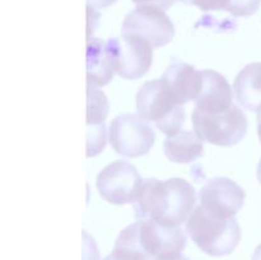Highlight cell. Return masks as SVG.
<instances>
[{"label":"cell","mask_w":261,"mask_h":260,"mask_svg":"<svg viewBox=\"0 0 261 260\" xmlns=\"http://www.w3.org/2000/svg\"><path fill=\"white\" fill-rule=\"evenodd\" d=\"M186 232L201 251L216 257L232 254L241 240V228L234 217H219L200 204L189 217Z\"/></svg>","instance_id":"cell-3"},{"label":"cell","mask_w":261,"mask_h":260,"mask_svg":"<svg viewBox=\"0 0 261 260\" xmlns=\"http://www.w3.org/2000/svg\"><path fill=\"white\" fill-rule=\"evenodd\" d=\"M196 193L190 183L180 177L161 181L143 180L134 204L137 219H152L167 226H180L195 209Z\"/></svg>","instance_id":"cell-1"},{"label":"cell","mask_w":261,"mask_h":260,"mask_svg":"<svg viewBox=\"0 0 261 260\" xmlns=\"http://www.w3.org/2000/svg\"><path fill=\"white\" fill-rule=\"evenodd\" d=\"M137 111L143 120L154 122L163 134L180 132L185 122V109L168 93L161 79L145 82L137 93Z\"/></svg>","instance_id":"cell-4"},{"label":"cell","mask_w":261,"mask_h":260,"mask_svg":"<svg viewBox=\"0 0 261 260\" xmlns=\"http://www.w3.org/2000/svg\"><path fill=\"white\" fill-rule=\"evenodd\" d=\"M188 5H195L203 12H211V10H227L231 5L232 0H176Z\"/></svg>","instance_id":"cell-19"},{"label":"cell","mask_w":261,"mask_h":260,"mask_svg":"<svg viewBox=\"0 0 261 260\" xmlns=\"http://www.w3.org/2000/svg\"><path fill=\"white\" fill-rule=\"evenodd\" d=\"M261 0H232L228 12L234 17H250L257 12Z\"/></svg>","instance_id":"cell-18"},{"label":"cell","mask_w":261,"mask_h":260,"mask_svg":"<svg viewBox=\"0 0 261 260\" xmlns=\"http://www.w3.org/2000/svg\"><path fill=\"white\" fill-rule=\"evenodd\" d=\"M256 176H257V180H259V183L261 184V160H260L259 165H257V172H256Z\"/></svg>","instance_id":"cell-26"},{"label":"cell","mask_w":261,"mask_h":260,"mask_svg":"<svg viewBox=\"0 0 261 260\" xmlns=\"http://www.w3.org/2000/svg\"><path fill=\"white\" fill-rule=\"evenodd\" d=\"M200 71L201 89L198 98L195 99L196 109L209 114H216L233 106V89L227 79L218 71L211 69Z\"/></svg>","instance_id":"cell-13"},{"label":"cell","mask_w":261,"mask_h":260,"mask_svg":"<svg viewBox=\"0 0 261 260\" xmlns=\"http://www.w3.org/2000/svg\"><path fill=\"white\" fill-rule=\"evenodd\" d=\"M109 114V102L103 92L88 84V107H87V125L105 124Z\"/></svg>","instance_id":"cell-16"},{"label":"cell","mask_w":261,"mask_h":260,"mask_svg":"<svg viewBox=\"0 0 261 260\" xmlns=\"http://www.w3.org/2000/svg\"><path fill=\"white\" fill-rule=\"evenodd\" d=\"M106 147V127L105 124L92 125L87 132V157L99 154Z\"/></svg>","instance_id":"cell-17"},{"label":"cell","mask_w":261,"mask_h":260,"mask_svg":"<svg viewBox=\"0 0 261 260\" xmlns=\"http://www.w3.org/2000/svg\"><path fill=\"white\" fill-rule=\"evenodd\" d=\"M133 3L140 7V5H152V7H158L163 10H167L172 7L176 0H132Z\"/></svg>","instance_id":"cell-20"},{"label":"cell","mask_w":261,"mask_h":260,"mask_svg":"<svg viewBox=\"0 0 261 260\" xmlns=\"http://www.w3.org/2000/svg\"><path fill=\"white\" fill-rule=\"evenodd\" d=\"M117 75L122 79H139L149 71L153 48L148 43L133 37L116 38Z\"/></svg>","instance_id":"cell-11"},{"label":"cell","mask_w":261,"mask_h":260,"mask_svg":"<svg viewBox=\"0 0 261 260\" xmlns=\"http://www.w3.org/2000/svg\"><path fill=\"white\" fill-rule=\"evenodd\" d=\"M233 92L240 106L261 112V63L249 64L237 74Z\"/></svg>","instance_id":"cell-14"},{"label":"cell","mask_w":261,"mask_h":260,"mask_svg":"<svg viewBox=\"0 0 261 260\" xmlns=\"http://www.w3.org/2000/svg\"><path fill=\"white\" fill-rule=\"evenodd\" d=\"M194 132L203 142L219 147H233L241 142L247 133L246 115L237 106L222 112L209 114L196 109L193 111Z\"/></svg>","instance_id":"cell-5"},{"label":"cell","mask_w":261,"mask_h":260,"mask_svg":"<svg viewBox=\"0 0 261 260\" xmlns=\"http://www.w3.org/2000/svg\"><path fill=\"white\" fill-rule=\"evenodd\" d=\"M154 140V132L139 115H119L110 125V144L117 154L124 157L135 158L147 154Z\"/></svg>","instance_id":"cell-7"},{"label":"cell","mask_w":261,"mask_h":260,"mask_svg":"<svg viewBox=\"0 0 261 260\" xmlns=\"http://www.w3.org/2000/svg\"><path fill=\"white\" fill-rule=\"evenodd\" d=\"M160 79L173 99L182 106L198 98L200 93L201 71L182 61H173Z\"/></svg>","instance_id":"cell-12"},{"label":"cell","mask_w":261,"mask_h":260,"mask_svg":"<svg viewBox=\"0 0 261 260\" xmlns=\"http://www.w3.org/2000/svg\"><path fill=\"white\" fill-rule=\"evenodd\" d=\"M103 260H140L138 257L133 256V255L125 254V252L117 251V250H114L110 255H107Z\"/></svg>","instance_id":"cell-22"},{"label":"cell","mask_w":261,"mask_h":260,"mask_svg":"<svg viewBox=\"0 0 261 260\" xmlns=\"http://www.w3.org/2000/svg\"><path fill=\"white\" fill-rule=\"evenodd\" d=\"M139 172L126 161H115L97 176L96 186L102 199L111 204H135L142 190Z\"/></svg>","instance_id":"cell-8"},{"label":"cell","mask_w":261,"mask_h":260,"mask_svg":"<svg viewBox=\"0 0 261 260\" xmlns=\"http://www.w3.org/2000/svg\"><path fill=\"white\" fill-rule=\"evenodd\" d=\"M153 260H189V259L181 254H172V255H165V256H158Z\"/></svg>","instance_id":"cell-23"},{"label":"cell","mask_w":261,"mask_h":260,"mask_svg":"<svg viewBox=\"0 0 261 260\" xmlns=\"http://www.w3.org/2000/svg\"><path fill=\"white\" fill-rule=\"evenodd\" d=\"M257 135H259V139L261 143V112L257 114Z\"/></svg>","instance_id":"cell-25"},{"label":"cell","mask_w":261,"mask_h":260,"mask_svg":"<svg viewBox=\"0 0 261 260\" xmlns=\"http://www.w3.org/2000/svg\"><path fill=\"white\" fill-rule=\"evenodd\" d=\"M117 0H87V7L93 8V9H105V8L111 7Z\"/></svg>","instance_id":"cell-21"},{"label":"cell","mask_w":261,"mask_h":260,"mask_svg":"<svg viewBox=\"0 0 261 260\" xmlns=\"http://www.w3.org/2000/svg\"><path fill=\"white\" fill-rule=\"evenodd\" d=\"M165 154L171 162L190 163L204 154L203 140L195 132L180 130L165 140Z\"/></svg>","instance_id":"cell-15"},{"label":"cell","mask_w":261,"mask_h":260,"mask_svg":"<svg viewBox=\"0 0 261 260\" xmlns=\"http://www.w3.org/2000/svg\"><path fill=\"white\" fill-rule=\"evenodd\" d=\"M188 244L180 226H167L152 219H138L120 232L115 249L140 260L181 254Z\"/></svg>","instance_id":"cell-2"},{"label":"cell","mask_w":261,"mask_h":260,"mask_svg":"<svg viewBox=\"0 0 261 260\" xmlns=\"http://www.w3.org/2000/svg\"><path fill=\"white\" fill-rule=\"evenodd\" d=\"M165 12L152 5L137 7L125 17L121 36L137 38L152 48L166 46L175 36V25Z\"/></svg>","instance_id":"cell-6"},{"label":"cell","mask_w":261,"mask_h":260,"mask_svg":"<svg viewBox=\"0 0 261 260\" xmlns=\"http://www.w3.org/2000/svg\"><path fill=\"white\" fill-rule=\"evenodd\" d=\"M117 69L116 38L102 41L89 38L87 43V78L88 84L103 87L114 79Z\"/></svg>","instance_id":"cell-10"},{"label":"cell","mask_w":261,"mask_h":260,"mask_svg":"<svg viewBox=\"0 0 261 260\" xmlns=\"http://www.w3.org/2000/svg\"><path fill=\"white\" fill-rule=\"evenodd\" d=\"M200 205L219 217L233 218L246 199L244 189L227 177H214L199 191Z\"/></svg>","instance_id":"cell-9"},{"label":"cell","mask_w":261,"mask_h":260,"mask_svg":"<svg viewBox=\"0 0 261 260\" xmlns=\"http://www.w3.org/2000/svg\"><path fill=\"white\" fill-rule=\"evenodd\" d=\"M252 260H261V244L255 249L254 254H252Z\"/></svg>","instance_id":"cell-24"}]
</instances>
